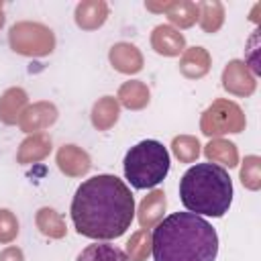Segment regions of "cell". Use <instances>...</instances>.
I'll return each instance as SVG.
<instances>
[{
  "instance_id": "2",
  "label": "cell",
  "mask_w": 261,
  "mask_h": 261,
  "mask_svg": "<svg viewBox=\"0 0 261 261\" xmlns=\"http://www.w3.org/2000/svg\"><path fill=\"white\" fill-rule=\"evenodd\" d=\"M151 253L155 261H214L218 234L198 214L175 212L155 224Z\"/></svg>"
},
{
  "instance_id": "23",
  "label": "cell",
  "mask_w": 261,
  "mask_h": 261,
  "mask_svg": "<svg viewBox=\"0 0 261 261\" xmlns=\"http://www.w3.org/2000/svg\"><path fill=\"white\" fill-rule=\"evenodd\" d=\"M165 14H167L171 24H175L179 29H188L198 20V4L188 2V0L171 2L169 8L165 10Z\"/></svg>"
},
{
  "instance_id": "15",
  "label": "cell",
  "mask_w": 261,
  "mask_h": 261,
  "mask_svg": "<svg viewBox=\"0 0 261 261\" xmlns=\"http://www.w3.org/2000/svg\"><path fill=\"white\" fill-rule=\"evenodd\" d=\"M210 69V53L204 47H192L186 49L181 59H179V71L190 77V80H198L202 75H206Z\"/></svg>"
},
{
  "instance_id": "1",
  "label": "cell",
  "mask_w": 261,
  "mask_h": 261,
  "mask_svg": "<svg viewBox=\"0 0 261 261\" xmlns=\"http://www.w3.org/2000/svg\"><path fill=\"white\" fill-rule=\"evenodd\" d=\"M69 212L80 234L96 241L118 239L135 218V198L120 177L98 173L75 190Z\"/></svg>"
},
{
  "instance_id": "18",
  "label": "cell",
  "mask_w": 261,
  "mask_h": 261,
  "mask_svg": "<svg viewBox=\"0 0 261 261\" xmlns=\"http://www.w3.org/2000/svg\"><path fill=\"white\" fill-rule=\"evenodd\" d=\"M118 100L122 106L130 110H141L149 104V88L139 80L124 82L118 90Z\"/></svg>"
},
{
  "instance_id": "12",
  "label": "cell",
  "mask_w": 261,
  "mask_h": 261,
  "mask_svg": "<svg viewBox=\"0 0 261 261\" xmlns=\"http://www.w3.org/2000/svg\"><path fill=\"white\" fill-rule=\"evenodd\" d=\"M108 4L104 0H86L75 6V24L84 31H94L106 22Z\"/></svg>"
},
{
  "instance_id": "17",
  "label": "cell",
  "mask_w": 261,
  "mask_h": 261,
  "mask_svg": "<svg viewBox=\"0 0 261 261\" xmlns=\"http://www.w3.org/2000/svg\"><path fill=\"white\" fill-rule=\"evenodd\" d=\"M118 114H120V108H118L116 98L104 96V98H100V100L94 104V108H92V124H94L98 130H108V128L118 120Z\"/></svg>"
},
{
  "instance_id": "30",
  "label": "cell",
  "mask_w": 261,
  "mask_h": 261,
  "mask_svg": "<svg viewBox=\"0 0 261 261\" xmlns=\"http://www.w3.org/2000/svg\"><path fill=\"white\" fill-rule=\"evenodd\" d=\"M2 24H4V12H2V2H0V29H2Z\"/></svg>"
},
{
  "instance_id": "3",
  "label": "cell",
  "mask_w": 261,
  "mask_h": 261,
  "mask_svg": "<svg viewBox=\"0 0 261 261\" xmlns=\"http://www.w3.org/2000/svg\"><path fill=\"white\" fill-rule=\"evenodd\" d=\"M179 200L192 214L220 218L232 202V181L216 163H196L179 179Z\"/></svg>"
},
{
  "instance_id": "14",
  "label": "cell",
  "mask_w": 261,
  "mask_h": 261,
  "mask_svg": "<svg viewBox=\"0 0 261 261\" xmlns=\"http://www.w3.org/2000/svg\"><path fill=\"white\" fill-rule=\"evenodd\" d=\"M27 92L22 88H8L0 98V120L4 124H16L27 108Z\"/></svg>"
},
{
  "instance_id": "11",
  "label": "cell",
  "mask_w": 261,
  "mask_h": 261,
  "mask_svg": "<svg viewBox=\"0 0 261 261\" xmlns=\"http://www.w3.org/2000/svg\"><path fill=\"white\" fill-rule=\"evenodd\" d=\"M110 63L120 73H137L143 69V55L130 43H116L110 49Z\"/></svg>"
},
{
  "instance_id": "7",
  "label": "cell",
  "mask_w": 261,
  "mask_h": 261,
  "mask_svg": "<svg viewBox=\"0 0 261 261\" xmlns=\"http://www.w3.org/2000/svg\"><path fill=\"white\" fill-rule=\"evenodd\" d=\"M255 77L243 61H230L222 71V88L234 96H251L255 92Z\"/></svg>"
},
{
  "instance_id": "16",
  "label": "cell",
  "mask_w": 261,
  "mask_h": 261,
  "mask_svg": "<svg viewBox=\"0 0 261 261\" xmlns=\"http://www.w3.org/2000/svg\"><path fill=\"white\" fill-rule=\"evenodd\" d=\"M51 151V137L43 135V133H37V135H31L27 137L20 147H18V153H16V161L27 165V163H35V161H41L49 155Z\"/></svg>"
},
{
  "instance_id": "13",
  "label": "cell",
  "mask_w": 261,
  "mask_h": 261,
  "mask_svg": "<svg viewBox=\"0 0 261 261\" xmlns=\"http://www.w3.org/2000/svg\"><path fill=\"white\" fill-rule=\"evenodd\" d=\"M165 206H167V200H165V194L163 190H153L151 194H147L139 206V224L141 228L149 230L153 228L157 222H161L163 218V212H165Z\"/></svg>"
},
{
  "instance_id": "24",
  "label": "cell",
  "mask_w": 261,
  "mask_h": 261,
  "mask_svg": "<svg viewBox=\"0 0 261 261\" xmlns=\"http://www.w3.org/2000/svg\"><path fill=\"white\" fill-rule=\"evenodd\" d=\"M151 255V234L141 228L126 241V257L130 261H145Z\"/></svg>"
},
{
  "instance_id": "28",
  "label": "cell",
  "mask_w": 261,
  "mask_h": 261,
  "mask_svg": "<svg viewBox=\"0 0 261 261\" xmlns=\"http://www.w3.org/2000/svg\"><path fill=\"white\" fill-rule=\"evenodd\" d=\"M0 261H24V255L18 247H6L0 253Z\"/></svg>"
},
{
  "instance_id": "8",
  "label": "cell",
  "mask_w": 261,
  "mask_h": 261,
  "mask_svg": "<svg viewBox=\"0 0 261 261\" xmlns=\"http://www.w3.org/2000/svg\"><path fill=\"white\" fill-rule=\"evenodd\" d=\"M57 120V108L51 102H37L33 106H27L24 112L18 118V126L24 133L37 135L39 130H45Z\"/></svg>"
},
{
  "instance_id": "19",
  "label": "cell",
  "mask_w": 261,
  "mask_h": 261,
  "mask_svg": "<svg viewBox=\"0 0 261 261\" xmlns=\"http://www.w3.org/2000/svg\"><path fill=\"white\" fill-rule=\"evenodd\" d=\"M204 155L212 161V163H222L226 167H234L239 165V153H237V145L226 141V139H212L206 147H204Z\"/></svg>"
},
{
  "instance_id": "22",
  "label": "cell",
  "mask_w": 261,
  "mask_h": 261,
  "mask_svg": "<svg viewBox=\"0 0 261 261\" xmlns=\"http://www.w3.org/2000/svg\"><path fill=\"white\" fill-rule=\"evenodd\" d=\"M198 20L204 33H216L224 22V6L216 0L198 4Z\"/></svg>"
},
{
  "instance_id": "10",
  "label": "cell",
  "mask_w": 261,
  "mask_h": 261,
  "mask_svg": "<svg viewBox=\"0 0 261 261\" xmlns=\"http://www.w3.org/2000/svg\"><path fill=\"white\" fill-rule=\"evenodd\" d=\"M57 167L69 177H82L90 171V155L77 145H63L57 151Z\"/></svg>"
},
{
  "instance_id": "26",
  "label": "cell",
  "mask_w": 261,
  "mask_h": 261,
  "mask_svg": "<svg viewBox=\"0 0 261 261\" xmlns=\"http://www.w3.org/2000/svg\"><path fill=\"white\" fill-rule=\"evenodd\" d=\"M241 181L249 190H259L261 188V159L257 155H249L243 161L241 167Z\"/></svg>"
},
{
  "instance_id": "6",
  "label": "cell",
  "mask_w": 261,
  "mask_h": 261,
  "mask_svg": "<svg viewBox=\"0 0 261 261\" xmlns=\"http://www.w3.org/2000/svg\"><path fill=\"white\" fill-rule=\"evenodd\" d=\"M200 128L206 137H218L226 133H241L245 128L243 110L230 100H214L202 114Z\"/></svg>"
},
{
  "instance_id": "25",
  "label": "cell",
  "mask_w": 261,
  "mask_h": 261,
  "mask_svg": "<svg viewBox=\"0 0 261 261\" xmlns=\"http://www.w3.org/2000/svg\"><path fill=\"white\" fill-rule=\"evenodd\" d=\"M171 149L175 153V157L181 161V163H192L198 159L200 155V143L196 137H190V135H179L171 141Z\"/></svg>"
},
{
  "instance_id": "5",
  "label": "cell",
  "mask_w": 261,
  "mask_h": 261,
  "mask_svg": "<svg viewBox=\"0 0 261 261\" xmlns=\"http://www.w3.org/2000/svg\"><path fill=\"white\" fill-rule=\"evenodd\" d=\"M8 43L12 51L29 57L49 55L55 47V35L49 27L41 22H16L10 27Z\"/></svg>"
},
{
  "instance_id": "29",
  "label": "cell",
  "mask_w": 261,
  "mask_h": 261,
  "mask_svg": "<svg viewBox=\"0 0 261 261\" xmlns=\"http://www.w3.org/2000/svg\"><path fill=\"white\" fill-rule=\"evenodd\" d=\"M169 4H171V2H163V4H153V2H147V4H145V8H147V10H153V12H165V10L169 8Z\"/></svg>"
},
{
  "instance_id": "27",
  "label": "cell",
  "mask_w": 261,
  "mask_h": 261,
  "mask_svg": "<svg viewBox=\"0 0 261 261\" xmlns=\"http://www.w3.org/2000/svg\"><path fill=\"white\" fill-rule=\"evenodd\" d=\"M18 234V220L8 208H0V243H10Z\"/></svg>"
},
{
  "instance_id": "20",
  "label": "cell",
  "mask_w": 261,
  "mask_h": 261,
  "mask_svg": "<svg viewBox=\"0 0 261 261\" xmlns=\"http://www.w3.org/2000/svg\"><path fill=\"white\" fill-rule=\"evenodd\" d=\"M35 222H37V228L49 237V239H63L67 228H65V220L61 218V214L53 208H41L35 216Z\"/></svg>"
},
{
  "instance_id": "21",
  "label": "cell",
  "mask_w": 261,
  "mask_h": 261,
  "mask_svg": "<svg viewBox=\"0 0 261 261\" xmlns=\"http://www.w3.org/2000/svg\"><path fill=\"white\" fill-rule=\"evenodd\" d=\"M77 261H128L126 253L110 243H94L88 245L80 255Z\"/></svg>"
},
{
  "instance_id": "9",
  "label": "cell",
  "mask_w": 261,
  "mask_h": 261,
  "mask_svg": "<svg viewBox=\"0 0 261 261\" xmlns=\"http://www.w3.org/2000/svg\"><path fill=\"white\" fill-rule=\"evenodd\" d=\"M151 47L165 57H175L186 51V39L184 35L169 27V24H157L151 33Z\"/></svg>"
},
{
  "instance_id": "4",
  "label": "cell",
  "mask_w": 261,
  "mask_h": 261,
  "mask_svg": "<svg viewBox=\"0 0 261 261\" xmlns=\"http://www.w3.org/2000/svg\"><path fill=\"white\" fill-rule=\"evenodd\" d=\"M169 173V153L153 139L141 141L124 155V175L137 190L155 188Z\"/></svg>"
}]
</instances>
